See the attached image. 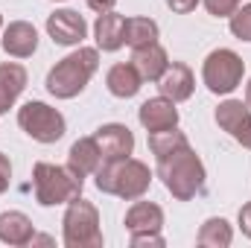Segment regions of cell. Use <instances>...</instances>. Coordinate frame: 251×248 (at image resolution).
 I'll use <instances>...</instances> for the list:
<instances>
[{
    "label": "cell",
    "instance_id": "6da1fadb",
    "mask_svg": "<svg viewBox=\"0 0 251 248\" xmlns=\"http://www.w3.org/2000/svg\"><path fill=\"white\" fill-rule=\"evenodd\" d=\"M158 175H161L164 187L173 193V198H178V201L196 198L204 187V178H207L204 164L190 143L164 155V158H158Z\"/></svg>",
    "mask_w": 251,
    "mask_h": 248
},
{
    "label": "cell",
    "instance_id": "7a4b0ae2",
    "mask_svg": "<svg viewBox=\"0 0 251 248\" xmlns=\"http://www.w3.org/2000/svg\"><path fill=\"white\" fill-rule=\"evenodd\" d=\"M97 67H100V50L79 47L70 56H64L62 62H56V67L47 73V91L56 99H73L88 88Z\"/></svg>",
    "mask_w": 251,
    "mask_h": 248
},
{
    "label": "cell",
    "instance_id": "3957f363",
    "mask_svg": "<svg viewBox=\"0 0 251 248\" xmlns=\"http://www.w3.org/2000/svg\"><path fill=\"white\" fill-rule=\"evenodd\" d=\"M97 175V190L108 193V196H120L126 201L143 198L146 190L152 184V173L143 161L123 158V161H102Z\"/></svg>",
    "mask_w": 251,
    "mask_h": 248
},
{
    "label": "cell",
    "instance_id": "277c9868",
    "mask_svg": "<svg viewBox=\"0 0 251 248\" xmlns=\"http://www.w3.org/2000/svg\"><path fill=\"white\" fill-rule=\"evenodd\" d=\"M32 187H35V201L41 207H56V204H67L76 196H82L85 178L76 175L70 167L38 161L32 167Z\"/></svg>",
    "mask_w": 251,
    "mask_h": 248
},
{
    "label": "cell",
    "instance_id": "5b68a950",
    "mask_svg": "<svg viewBox=\"0 0 251 248\" xmlns=\"http://www.w3.org/2000/svg\"><path fill=\"white\" fill-rule=\"evenodd\" d=\"M62 240L67 248H102V228H100V210L97 204L76 196L67 201L62 219Z\"/></svg>",
    "mask_w": 251,
    "mask_h": 248
},
{
    "label": "cell",
    "instance_id": "8992f818",
    "mask_svg": "<svg viewBox=\"0 0 251 248\" xmlns=\"http://www.w3.org/2000/svg\"><path fill=\"white\" fill-rule=\"evenodd\" d=\"M243 76H246V62L228 47H219V50L207 53V59L201 64V82L216 97L234 94L243 85Z\"/></svg>",
    "mask_w": 251,
    "mask_h": 248
},
{
    "label": "cell",
    "instance_id": "52a82bcc",
    "mask_svg": "<svg viewBox=\"0 0 251 248\" xmlns=\"http://www.w3.org/2000/svg\"><path fill=\"white\" fill-rule=\"evenodd\" d=\"M18 125L38 143H56L67 131L62 111H56L53 105L38 102V99H29L18 108Z\"/></svg>",
    "mask_w": 251,
    "mask_h": 248
},
{
    "label": "cell",
    "instance_id": "ba28073f",
    "mask_svg": "<svg viewBox=\"0 0 251 248\" xmlns=\"http://www.w3.org/2000/svg\"><path fill=\"white\" fill-rule=\"evenodd\" d=\"M47 35L59 47H82V41L88 35V24L73 9H56L47 18Z\"/></svg>",
    "mask_w": 251,
    "mask_h": 248
},
{
    "label": "cell",
    "instance_id": "9c48e42d",
    "mask_svg": "<svg viewBox=\"0 0 251 248\" xmlns=\"http://www.w3.org/2000/svg\"><path fill=\"white\" fill-rule=\"evenodd\" d=\"M94 140L102 152V161H123V158H131V152H134V134L123 123L100 125Z\"/></svg>",
    "mask_w": 251,
    "mask_h": 248
},
{
    "label": "cell",
    "instance_id": "30bf717a",
    "mask_svg": "<svg viewBox=\"0 0 251 248\" xmlns=\"http://www.w3.org/2000/svg\"><path fill=\"white\" fill-rule=\"evenodd\" d=\"M0 47L12 59H29L38 50V29L29 21H12L9 26H3Z\"/></svg>",
    "mask_w": 251,
    "mask_h": 248
},
{
    "label": "cell",
    "instance_id": "8fae6325",
    "mask_svg": "<svg viewBox=\"0 0 251 248\" xmlns=\"http://www.w3.org/2000/svg\"><path fill=\"white\" fill-rule=\"evenodd\" d=\"M137 120L140 125L152 134V131H164V128H173L178 125V108L173 99H167L164 94L161 97H152L146 99L140 108H137Z\"/></svg>",
    "mask_w": 251,
    "mask_h": 248
},
{
    "label": "cell",
    "instance_id": "7c38bea8",
    "mask_svg": "<svg viewBox=\"0 0 251 248\" xmlns=\"http://www.w3.org/2000/svg\"><path fill=\"white\" fill-rule=\"evenodd\" d=\"M158 88H161V94H164L167 99H173V102H184V99L193 97L196 76H193V70H190L184 62H173L167 70H164V76L158 79Z\"/></svg>",
    "mask_w": 251,
    "mask_h": 248
},
{
    "label": "cell",
    "instance_id": "4fadbf2b",
    "mask_svg": "<svg viewBox=\"0 0 251 248\" xmlns=\"http://www.w3.org/2000/svg\"><path fill=\"white\" fill-rule=\"evenodd\" d=\"M94 38H97V50L102 53H117L126 44V18L111 12H102L94 24Z\"/></svg>",
    "mask_w": 251,
    "mask_h": 248
},
{
    "label": "cell",
    "instance_id": "5bb4252c",
    "mask_svg": "<svg viewBox=\"0 0 251 248\" xmlns=\"http://www.w3.org/2000/svg\"><path fill=\"white\" fill-rule=\"evenodd\" d=\"M131 64H134V70L140 73L143 82H158V79L164 76V70L170 67V56H167V50L155 41V44L137 47V50L131 53Z\"/></svg>",
    "mask_w": 251,
    "mask_h": 248
},
{
    "label": "cell",
    "instance_id": "9a60e30c",
    "mask_svg": "<svg viewBox=\"0 0 251 248\" xmlns=\"http://www.w3.org/2000/svg\"><path fill=\"white\" fill-rule=\"evenodd\" d=\"M35 237V228H32V219L21 210H3L0 213V243L6 246H29Z\"/></svg>",
    "mask_w": 251,
    "mask_h": 248
},
{
    "label": "cell",
    "instance_id": "2e32d148",
    "mask_svg": "<svg viewBox=\"0 0 251 248\" xmlns=\"http://www.w3.org/2000/svg\"><path fill=\"white\" fill-rule=\"evenodd\" d=\"M26 67L18 62H3L0 64V114H6L15 102H18V97L24 94V88H26Z\"/></svg>",
    "mask_w": 251,
    "mask_h": 248
},
{
    "label": "cell",
    "instance_id": "e0dca14e",
    "mask_svg": "<svg viewBox=\"0 0 251 248\" xmlns=\"http://www.w3.org/2000/svg\"><path fill=\"white\" fill-rule=\"evenodd\" d=\"M100 164H102V152H100V146H97L94 137H79L70 146V152H67V167L76 175H82V178L94 175L100 170Z\"/></svg>",
    "mask_w": 251,
    "mask_h": 248
},
{
    "label": "cell",
    "instance_id": "ac0fdd59",
    "mask_svg": "<svg viewBox=\"0 0 251 248\" xmlns=\"http://www.w3.org/2000/svg\"><path fill=\"white\" fill-rule=\"evenodd\" d=\"M126 228H128V234L161 231V228H164V210H161L155 201H140V198H134V204L126 210Z\"/></svg>",
    "mask_w": 251,
    "mask_h": 248
},
{
    "label": "cell",
    "instance_id": "d6986e66",
    "mask_svg": "<svg viewBox=\"0 0 251 248\" xmlns=\"http://www.w3.org/2000/svg\"><path fill=\"white\" fill-rule=\"evenodd\" d=\"M105 85H108V91H111L117 99H131V97H137L143 79H140V73L134 70V64L131 62L128 64L120 62V64H114V67L105 73Z\"/></svg>",
    "mask_w": 251,
    "mask_h": 248
},
{
    "label": "cell",
    "instance_id": "ffe728a7",
    "mask_svg": "<svg viewBox=\"0 0 251 248\" xmlns=\"http://www.w3.org/2000/svg\"><path fill=\"white\" fill-rule=\"evenodd\" d=\"M196 243L204 248H228L234 243V228L228 225V219L222 216H210L201 228H199V237Z\"/></svg>",
    "mask_w": 251,
    "mask_h": 248
},
{
    "label": "cell",
    "instance_id": "44dd1931",
    "mask_svg": "<svg viewBox=\"0 0 251 248\" xmlns=\"http://www.w3.org/2000/svg\"><path fill=\"white\" fill-rule=\"evenodd\" d=\"M158 24L152 21V18H140V15H134V18H126V44L131 47V50H137V47H146V44H155L158 41Z\"/></svg>",
    "mask_w": 251,
    "mask_h": 248
},
{
    "label": "cell",
    "instance_id": "7402d4cb",
    "mask_svg": "<svg viewBox=\"0 0 251 248\" xmlns=\"http://www.w3.org/2000/svg\"><path fill=\"white\" fill-rule=\"evenodd\" d=\"M187 143H190L187 134L178 131V125L149 134V149H152L155 158H164V155H170V152H176V149H181V146H187Z\"/></svg>",
    "mask_w": 251,
    "mask_h": 248
},
{
    "label": "cell",
    "instance_id": "603a6c76",
    "mask_svg": "<svg viewBox=\"0 0 251 248\" xmlns=\"http://www.w3.org/2000/svg\"><path fill=\"white\" fill-rule=\"evenodd\" d=\"M251 111L249 102H243V99H225L219 108H216V123L222 131H228V134H234L237 131V125L243 123V117Z\"/></svg>",
    "mask_w": 251,
    "mask_h": 248
},
{
    "label": "cell",
    "instance_id": "cb8c5ba5",
    "mask_svg": "<svg viewBox=\"0 0 251 248\" xmlns=\"http://www.w3.org/2000/svg\"><path fill=\"white\" fill-rule=\"evenodd\" d=\"M231 35L240 41H251V3L231 15Z\"/></svg>",
    "mask_w": 251,
    "mask_h": 248
},
{
    "label": "cell",
    "instance_id": "d4e9b609",
    "mask_svg": "<svg viewBox=\"0 0 251 248\" xmlns=\"http://www.w3.org/2000/svg\"><path fill=\"white\" fill-rule=\"evenodd\" d=\"M204 9L213 18H231L240 9V0H204Z\"/></svg>",
    "mask_w": 251,
    "mask_h": 248
},
{
    "label": "cell",
    "instance_id": "484cf974",
    "mask_svg": "<svg viewBox=\"0 0 251 248\" xmlns=\"http://www.w3.org/2000/svg\"><path fill=\"white\" fill-rule=\"evenodd\" d=\"M134 248H143V246H155V248H164V237H161V231H143V234H131V240H128Z\"/></svg>",
    "mask_w": 251,
    "mask_h": 248
},
{
    "label": "cell",
    "instance_id": "4316f807",
    "mask_svg": "<svg viewBox=\"0 0 251 248\" xmlns=\"http://www.w3.org/2000/svg\"><path fill=\"white\" fill-rule=\"evenodd\" d=\"M231 137H234V140H237L240 146H246V149H251V111L246 114V117H243V123L237 125V131H234Z\"/></svg>",
    "mask_w": 251,
    "mask_h": 248
},
{
    "label": "cell",
    "instance_id": "83f0119b",
    "mask_svg": "<svg viewBox=\"0 0 251 248\" xmlns=\"http://www.w3.org/2000/svg\"><path fill=\"white\" fill-rule=\"evenodd\" d=\"M9 184H12V164H9V155L0 152V196L9 190Z\"/></svg>",
    "mask_w": 251,
    "mask_h": 248
},
{
    "label": "cell",
    "instance_id": "f1b7e54d",
    "mask_svg": "<svg viewBox=\"0 0 251 248\" xmlns=\"http://www.w3.org/2000/svg\"><path fill=\"white\" fill-rule=\"evenodd\" d=\"M199 3H201V0H167V6H170L173 12H178V15H190Z\"/></svg>",
    "mask_w": 251,
    "mask_h": 248
},
{
    "label": "cell",
    "instance_id": "f546056e",
    "mask_svg": "<svg viewBox=\"0 0 251 248\" xmlns=\"http://www.w3.org/2000/svg\"><path fill=\"white\" fill-rule=\"evenodd\" d=\"M240 228H243V234L251 240V201L240 207Z\"/></svg>",
    "mask_w": 251,
    "mask_h": 248
},
{
    "label": "cell",
    "instance_id": "4dcf8cb0",
    "mask_svg": "<svg viewBox=\"0 0 251 248\" xmlns=\"http://www.w3.org/2000/svg\"><path fill=\"white\" fill-rule=\"evenodd\" d=\"M88 6H91L94 12H100V15H102V12H111V9L117 6V0H88Z\"/></svg>",
    "mask_w": 251,
    "mask_h": 248
},
{
    "label": "cell",
    "instance_id": "1f68e13d",
    "mask_svg": "<svg viewBox=\"0 0 251 248\" xmlns=\"http://www.w3.org/2000/svg\"><path fill=\"white\" fill-rule=\"evenodd\" d=\"M246 102L251 105V79H249V85H246Z\"/></svg>",
    "mask_w": 251,
    "mask_h": 248
},
{
    "label": "cell",
    "instance_id": "d6a6232c",
    "mask_svg": "<svg viewBox=\"0 0 251 248\" xmlns=\"http://www.w3.org/2000/svg\"><path fill=\"white\" fill-rule=\"evenodd\" d=\"M0 32H3V15H0Z\"/></svg>",
    "mask_w": 251,
    "mask_h": 248
},
{
    "label": "cell",
    "instance_id": "836d02e7",
    "mask_svg": "<svg viewBox=\"0 0 251 248\" xmlns=\"http://www.w3.org/2000/svg\"><path fill=\"white\" fill-rule=\"evenodd\" d=\"M56 3H59V0H56Z\"/></svg>",
    "mask_w": 251,
    "mask_h": 248
}]
</instances>
